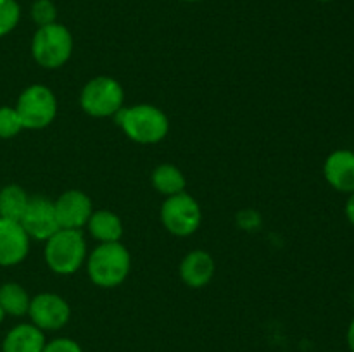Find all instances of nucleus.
<instances>
[{
    "label": "nucleus",
    "mask_w": 354,
    "mask_h": 352,
    "mask_svg": "<svg viewBox=\"0 0 354 352\" xmlns=\"http://www.w3.org/2000/svg\"><path fill=\"white\" fill-rule=\"evenodd\" d=\"M114 116L124 135L137 144H158L168 135V116L161 109L149 104L121 107Z\"/></svg>",
    "instance_id": "1"
},
{
    "label": "nucleus",
    "mask_w": 354,
    "mask_h": 352,
    "mask_svg": "<svg viewBox=\"0 0 354 352\" xmlns=\"http://www.w3.org/2000/svg\"><path fill=\"white\" fill-rule=\"evenodd\" d=\"M131 268V255L120 242L100 244L88 255L86 269L88 276L97 286L113 289L127 280Z\"/></svg>",
    "instance_id": "2"
},
{
    "label": "nucleus",
    "mask_w": 354,
    "mask_h": 352,
    "mask_svg": "<svg viewBox=\"0 0 354 352\" xmlns=\"http://www.w3.org/2000/svg\"><path fill=\"white\" fill-rule=\"evenodd\" d=\"M45 244V261L57 275H73L83 264L86 255V242L80 230L59 228Z\"/></svg>",
    "instance_id": "3"
},
{
    "label": "nucleus",
    "mask_w": 354,
    "mask_h": 352,
    "mask_svg": "<svg viewBox=\"0 0 354 352\" xmlns=\"http://www.w3.org/2000/svg\"><path fill=\"white\" fill-rule=\"evenodd\" d=\"M73 52L71 31L57 21L47 26H40L31 40V54L38 66L57 69L68 62Z\"/></svg>",
    "instance_id": "4"
},
{
    "label": "nucleus",
    "mask_w": 354,
    "mask_h": 352,
    "mask_svg": "<svg viewBox=\"0 0 354 352\" xmlns=\"http://www.w3.org/2000/svg\"><path fill=\"white\" fill-rule=\"evenodd\" d=\"M123 86L111 76H97L83 86L80 106L93 117L114 116L123 107Z\"/></svg>",
    "instance_id": "5"
},
{
    "label": "nucleus",
    "mask_w": 354,
    "mask_h": 352,
    "mask_svg": "<svg viewBox=\"0 0 354 352\" xmlns=\"http://www.w3.org/2000/svg\"><path fill=\"white\" fill-rule=\"evenodd\" d=\"M16 110L23 128L41 130L54 121L57 114V99L48 86L31 85L21 92Z\"/></svg>",
    "instance_id": "6"
},
{
    "label": "nucleus",
    "mask_w": 354,
    "mask_h": 352,
    "mask_svg": "<svg viewBox=\"0 0 354 352\" xmlns=\"http://www.w3.org/2000/svg\"><path fill=\"white\" fill-rule=\"evenodd\" d=\"M161 221L166 230L176 237L196 233L203 221V213L194 197L182 192L168 197L161 207Z\"/></svg>",
    "instance_id": "7"
},
{
    "label": "nucleus",
    "mask_w": 354,
    "mask_h": 352,
    "mask_svg": "<svg viewBox=\"0 0 354 352\" xmlns=\"http://www.w3.org/2000/svg\"><path fill=\"white\" fill-rule=\"evenodd\" d=\"M28 314L31 323L41 331H55L66 326L71 316L69 304L57 293H38L30 300Z\"/></svg>",
    "instance_id": "8"
},
{
    "label": "nucleus",
    "mask_w": 354,
    "mask_h": 352,
    "mask_svg": "<svg viewBox=\"0 0 354 352\" xmlns=\"http://www.w3.org/2000/svg\"><path fill=\"white\" fill-rule=\"evenodd\" d=\"M19 223L30 238L47 240L59 230L54 202L45 197H31Z\"/></svg>",
    "instance_id": "9"
},
{
    "label": "nucleus",
    "mask_w": 354,
    "mask_h": 352,
    "mask_svg": "<svg viewBox=\"0 0 354 352\" xmlns=\"http://www.w3.org/2000/svg\"><path fill=\"white\" fill-rule=\"evenodd\" d=\"M59 228L80 230L92 216V200L80 190H68L54 202Z\"/></svg>",
    "instance_id": "10"
},
{
    "label": "nucleus",
    "mask_w": 354,
    "mask_h": 352,
    "mask_svg": "<svg viewBox=\"0 0 354 352\" xmlns=\"http://www.w3.org/2000/svg\"><path fill=\"white\" fill-rule=\"evenodd\" d=\"M30 237L19 221L0 217V266H16L26 259Z\"/></svg>",
    "instance_id": "11"
},
{
    "label": "nucleus",
    "mask_w": 354,
    "mask_h": 352,
    "mask_svg": "<svg viewBox=\"0 0 354 352\" xmlns=\"http://www.w3.org/2000/svg\"><path fill=\"white\" fill-rule=\"evenodd\" d=\"M324 176L328 185L342 193L354 192V152L348 148L334 150L324 164Z\"/></svg>",
    "instance_id": "12"
},
{
    "label": "nucleus",
    "mask_w": 354,
    "mask_h": 352,
    "mask_svg": "<svg viewBox=\"0 0 354 352\" xmlns=\"http://www.w3.org/2000/svg\"><path fill=\"white\" fill-rule=\"evenodd\" d=\"M214 275V261L209 252L192 251L183 257L180 264V276L183 283L192 289H203Z\"/></svg>",
    "instance_id": "13"
},
{
    "label": "nucleus",
    "mask_w": 354,
    "mask_h": 352,
    "mask_svg": "<svg viewBox=\"0 0 354 352\" xmlns=\"http://www.w3.org/2000/svg\"><path fill=\"white\" fill-rule=\"evenodd\" d=\"M45 335L33 323L14 326L2 342V352H41L45 347Z\"/></svg>",
    "instance_id": "14"
},
{
    "label": "nucleus",
    "mask_w": 354,
    "mask_h": 352,
    "mask_svg": "<svg viewBox=\"0 0 354 352\" xmlns=\"http://www.w3.org/2000/svg\"><path fill=\"white\" fill-rule=\"evenodd\" d=\"M88 231L95 240L100 244H109V242H120L123 235V224L118 214L113 211H95L88 219Z\"/></svg>",
    "instance_id": "15"
},
{
    "label": "nucleus",
    "mask_w": 354,
    "mask_h": 352,
    "mask_svg": "<svg viewBox=\"0 0 354 352\" xmlns=\"http://www.w3.org/2000/svg\"><path fill=\"white\" fill-rule=\"evenodd\" d=\"M30 197L19 185H6L0 190V217L10 221H21L26 211Z\"/></svg>",
    "instance_id": "16"
},
{
    "label": "nucleus",
    "mask_w": 354,
    "mask_h": 352,
    "mask_svg": "<svg viewBox=\"0 0 354 352\" xmlns=\"http://www.w3.org/2000/svg\"><path fill=\"white\" fill-rule=\"evenodd\" d=\"M152 185L162 195H176L185 190V176L176 166L161 164L152 171Z\"/></svg>",
    "instance_id": "17"
},
{
    "label": "nucleus",
    "mask_w": 354,
    "mask_h": 352,
    "mask_svg": "<svg viewBox=\"0 0 354 352\" xmlns=\"http://www.w3.org/2000/svg\"><path fill=\"white\" fill-rule=\"evenodd\" d=\"M30 295L19 283H3L0 286V306L10 316H24L30 309Z\"/></svg>",
    "instance_id": "18"
},
{
    "label": "nucleus",
    "mask_w": 354,
    "mask_h": 352,
    "mask_svg": "<svg viewBox=\"0 0 354 352\" xmlns=\"http://www.w3.org/2000/svg\"><path fill=\"white\" fill-rule=\"evenodd\" d=\"M21 19V7L16 0H0V38L9 35Z\"/></svg>",
    "instance_id": "19"
},
{
    "label": "nucleus",
    "mask_w": 354,
    "mask_h": 352,
    "mask_svg": "<svg viewBox=\"0 0 354 352\" xmlns=\"http://www.w3.org/2000/svg\"><path fill=\"white\" fill-rule=\"evenodd\" d=\"M23 130V123L16 107H0V138H12Z\"/></svg>",
    "instance_id": "20"
},
{
    "label": "nucleus",
    "mask_w": 354,
    "mask_h": 352,
    "mask_svg": "<svg viewBox=\"0 0 354 352\" xmlns=\"http://www.w3.org/2000/svg\"><path fill=\"white\" fill-rule=\"evenodd\" d=\"M30 12L31 19L38 28L55 23V19H57V9H55L52 0H35Z\"/></svg>",
    "instance_id": "21"
},
{
    "label": "nucleus",
    "mask_w": 354,
    "mask_h": 352,
    "mask_svg": "<svg viewBox=\"0 0 354 352\" xmlns=\"http://www.w3.org/2000/svg\"><path fill=\"white\" fill-rule=\"evenodd\" d=\"M41 352H83L78 342L71 340V338H54L52 342L45 344Z\"/></svg>",
    "instance_id": "22"
},
{
    "label": "nucleus",
    "mask_w": 354,
    "mask_h": 352,
    "mask_svg": "<svg viewBox=\"0 0 354 352\" xmlns=\"http://www.w3.org/2000/svg\"><path fill=\"white\" fill-rule=\"evenodd\" d=\"M346 216H348L349 223L354 226V192L349 193V199L346 202Z\"/></svg>",
    "instance_id": "23"
},
{
    "label": "nucleus",
    "mask_w": 354,
    "mask_h": 352,
    "mask_svg": "<svg viewBox=\"0 0 354 352\" xmlns=\"http://www.w3.org/2000/svg\"><path fill=\"white\" fill-rule=\"evenodd\" d=\"M348 345L349 349H351V352H354V317L351 323H349V328H348Z\"/></svg>",
    "instance_id": "24"
},
{
    "label": "nucleus",
    "mask_w": 354,
    "mask_h": 352,
    "mask_svg": "<svg viewBox=\"0 0 354 352\" xmlns=\"http://www.w3.org/2000/svg\"><path fill=\"white\" fill-rule=\"evenodd\" d=\"M3 317H6V311H3L2 306H0V323L3 321Z\"/></svg>",
    "instance_id": "25"
},
{
    "label": "nucleus",
    "mask_w": 354,
    "mask_h": 352,
    "mask_svg": "<svg viewBox=\"0 0 354 352\" xmlns=\"http://www.w3.org/2000/svg\"><path fill=\"white\" fill-rule=\"evenodd\" d=\"M183 2H199V0H183Z\"/></svg>",
    "instance_id": "26"
},
{
    "label": "nucleus",
    "mask_w": 354,
    "mask_h": 352,
    "mask_svg": "<svg viewBox=\"0 0 354 352\" xmlns=\"http://www.w3.org/2000/svg\"><path fill=\"white\" fill-rule=\"evenodd\" d=\"M318 2H332V0H318Z\"/></svg>",
    "instance_id": "27"
},
{
    "label": "nucleus",
    "mask_w": 354,
    "mask_h": 352,
    "mask_svg": "<svg viewBox=\"0 0 354 352\" xmlns=\"http://www.w3.org/2000/svg\"><path fill=\"white\" fill-rule=\"evenodd\" d=\"M353 300H354V295H353Z\"/></svg>",
    "instance_id": "28"
}]
</instances>
